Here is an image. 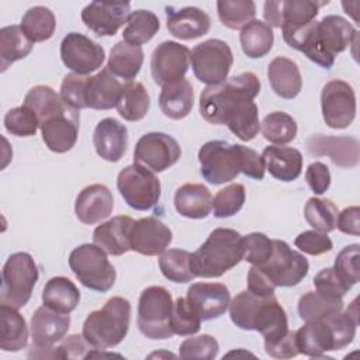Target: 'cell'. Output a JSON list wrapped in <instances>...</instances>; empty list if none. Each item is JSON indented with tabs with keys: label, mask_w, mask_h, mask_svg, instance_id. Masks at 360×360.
Instances as JSON below:
<instances>
[{
	"label": "cell",
	"mask_w": 360,
	"mask_h": 360,
	"mask_svg": "<svg viewBox=\"0 0 360 360\" xmlns=\"http://www.w3.org/2000/svg\"><path fill=\"white\" fill-rule=\"evenodd\" d=\"M357 38L356 28L343 17L325 15L314 21L287 42L288 46L302 52L309 60L323 69H330L338 53L343 52Z\"/></svg>",
	"instance_id": "6da1fadb"
},
{
	"label": "cell",
	"mask_w": 360,
	"mask_h": 360,
	"mask_svg": "<svg viewBox=\"0 0 360 360\" xmlns=\"http://www.w3.org/2000/svg\"><path fill=\"white\" fill-rule=\"evenodd\" d=\"M229 316L239 329L262 333L264 343L280 339L288 330L287 314L274 294L259 297L240 291L229 304Z\"/></svg>",
	"instance_id": "7a4b0ae2"
},
{
	"label": "cell",
	"mask_w": 360,
	"mask_h": 360,
	"mask_svg": "<svg viewBox=\"0 0 360 360\" xmlns=\"http://www.w3.org/2000/svg\"><path fill=\"white\" fill-rule=\"evenodd\" d=\"M243 236L231 228H215L207 240L191 253L195 277L217 278L243 260Z\"/></svg>",
	"instance_id": "3957f363"
},
{
	"label": "cell",
	"mask_w": 360,
	"mask_h": 360,
	"mask_svg": "<svg viewBox=\"0 0 360 360\" xmlns=\"http://www.w3.org/2000/svg\"><path fill=\"white\" fill-rule=\"evenodd\" d=\"M260 80L252 72H243L217 86H208L200 96V114L214 125H225L229 112L242 101L260 93Z\"/></svg>",
	"instance_id": "277c9868"
},
{
	"label": "cell",
	"mask_w": 360,
	"mask_h": 360,
	"mask_svg": "<svg viewBox=\"0 0 360 360\" xmlns=\"http://www.w3.org/2000/svg\"><path fill=\"white\" fill-rule=\"evenodd\" d=\"M129 301L124 297H112L101 309L87 315L82 335L91 347L105 350L124 340L129 329Z\"/></svg>",
	"instance_id": "5b68a950"
},
{
	"label": "cell",
	"mask_w": 360,
	"mask_h": 360,
	"mask_svg": "<svg viewBox=\"0 0 360 360\" xmlns=\"http://www.w3.org/2000/svg\"><path fill=\"white\" fill-rule=\"evenodd\" d=\"M38 277V267L30 253L17 252L8 256L1 270L0 304L22 308L30 301Z\"/></svg>",
	"instance_id": "8992f818"
},
{
	"label": "cell",
	"mask_w": 360,
	"mask_h": 360,
	"mask_svg": "<svg viewBox=\"0 0 360 360\" xmlns=\"http://www.w3.org/2000/svg\"><path fill=\"white\" fill-rule=\"evenodd\" d=\"M173 300L170 292L160 285L145 288L138 301V328L141 333L152 340L170 339Z\"/></svg>",
	"instance_id": "52a82bcc"
},
{
	"label": "cell",
	"mask_w": 360,
	"mask_h": 360,
	"mask_svg": "<svg viewBox=\"0 0 360 360\" xmlns=\"http://www.w3.org/2000/svg\"><path fill=\"white\" fill-rule=\"evenodd\" d=\"M69 267L84 287L97 292L111 290L117 278L107 253L94 243H83L75 248L69 255Z\"/></svg>",
	"instance_id": "ba28073f"
},
{
	"label": "cell",
	"mask_w": 360,
	"mask_h": 360,
	"mask_svg": "<svg viewBox=\"0 0 360 360\" xmlns=\"http://www.w3.org/2000/svg\"><path fill=\"white\" fill-rule=\"evenodd\" d=\"M200 173L211 184H224L238 177L242 170V145L226 141H208L198 150Z\"/></svg>",
	"instance_id": "9c48e42d"
},
{
	"label": "cell",
	"mask_w": 360,
	"mask_h": 360,
	"mask_svg": "<svg viewBox=\"0 0 360 360\" xmlns=\"http://www.w3.org/2000/svg\"><path fill=\"white\" fill-rule=\"evenodd\" d=\"M190 62L195 77L201 83L217 86L228 79L233 65V55L225 41L211 38L193 48Z\"/></svg>",
	"instance_id": "30bf717a"
},
{
	"label": "cell",
	"mask_w": 360,
	"mask_h": 360,
	"mask_svg": "<svg viewBox=\"0 0 360 360\" xmlns=\"http://www.w3.org/2000/svg\"><path fill=\"white\" fill-rule=\"evenodd\" d=\"M117 188L124 201L136 211H148L160 200L159 179L138 163H132L118 173Z\"/></svg>",
	"instance_id": "8fae6325"
},
{
	"label": "cell",
	"mask_w": 360,
	"mask_h": 360,
	"mask_svg": "<svg viewBox=\"0 0 360 360\" xmlns=\"http://www.w3.org/2000/svg\"><path fill=\"white\" fill-rule=\"evenodd\" d=\"M276 287H292L308 274L309 263L304 255L292 250L287 242L273 239V253L257 266Z\"/></svg>",
	"instance_id": "7c38bea8"
},
{
	"label": "cell",
	"mask_w": 360,
	"mask_h": 360,
	"mask_svg": "<svg viewBox=\"0 0 360 360\" xmlns=\"http://www.w3.org/2000/svg\"><path fill=\"white\" fill-rule=\"evenodd\" d=\"M181 156L179 142L165 132H148L142 135L134 149V163L153 173L165 172L177 163Z\"/></svg>",
	"instance_id": "4fadbf2b"
},
{
	"label": "cell",
	"mask_w": 360,
	"mask_h": 360,
	"mask_svg": "<svg viewBox=\"0 0 360 360\" xmlns=\"http://www.w3.org/2000/svg\"><path fill=\"white\" fill-rule=\"evenodd\" d=\"M321 108L323 121L329 128H347L356 117V94L353 87L339 79L328 82L321 93Z\"/></svg>",
	"instance_id": "5bb4252c"
},
{
	"label": "cell",
	"mask_w": 360,
	"mask_h": 360,
	"mask_svg": "<svg viewBox=\"0 0 360 360\" xmlns=\"http://www.w3.org/2000/svg\"><path fill=\"white\" fill-rule=\"evenodd\" d=\"M63 65L77 75H89L101 68L105 52L96 41L80 32H69L60 42Z\"/></svg>",
	"instance_id": "9a60e30c"
},
{
	"label": "cell",
	"mask_w": 360,
	"mask_h": 360,
	"mask_svg": "<svg viewBox=\"0 0 360 360\" xmlns=\"http://www.w3.org/2000/svg\"><path fill=\"white\" fill-rule=\"evenodd\" d=\"M190 49L174 41H163L150 56V72L156 84L166 86L184 79L190 66Z\"/></svg>",
	"instance_id": "2e32d148"
},
{
	"label": "cell",
	"mask_w": 360,
	"mask_h": 360,
	"mask_svg": "<svg viewBox=\"0 0 360 360\" xmlns=\"http://www.w3.org/2000/svg\"><path fill=\"white\" fill-rule=\"evenodd\" d=\"M80 114L77 110L65 105L60 111L49 115L39 125L42 141L49 150L65 153L70 150L77 141Z\"/></svg>",
	"instance_id": "e0dca14e"
},
{
	"label": "cell",
	"mask_w": 360,
	"mask_h": 360,
	"mask_svg": "<svg viewBox=\"0 0 360 360\" xmlns=\"http://www.w3.org/2000/svg\"><path fill=\"white\" fill-rule=\"evenodd\" d=\"M131 14L128 1H93L82 10L83 24L98 37H112Z\"/></svg>",
	"instance_id": "ac0fdd59"
},
{
	"label": "cell",
	"mask_w": 360,
	"mask_h": 360,
	"mask_svg": "<svg viewBox=\"0 0 360 360\" xmlns=\"http://www.w3.org/2000/svg\"><path fill=\"white\" fill-rule=\"evenodd\" d=\"M186 298L201 321L219 318L231 304L229 290L221 283H194L188 287Z\"/></svg>",
	"instance_id": "d6986e66"
},
{
	"label": "cell",
	"mask_w": 360,
	"mask_h": 360,
	"mask_svg": "<svg viewBox=\"0 0 360 360\" xmlns=\"http://www.w3.org/2000/svg\"><path fill=\"white\" fill-rule=\"evenodd\" d=\"M307 149L312 156H329L333 165L343 169H352L359 165L360 146L353 136L312 135L307 139Z\"/></svg>",
	"instance_id": "ffe728a7"
},
{
	"label": "cell",
	"mask_w": 360,
	"mask_h": 360,
	"mask_svg": "<svg viewBox=\"0 0 360 360\" xmlns=\"http://www.w3.org/2000/svg\"><path fill=\"white\" fill-rule=\"evenodd\" d=\"M298 353L308 357H322L326 352L340 350L335 328L329 316L305 322L295 330Z\"/></svg>",
	"instance_id": "44dd1931"
},
{
	"label": "cell",
	"mask_w": 360,
	"mask_h": 360,
	"mask_svg": "<svg viewBox=\"0 0 360 360\" xmlns=\"http://www.w3.org/2000/svg\"><path fill=\"white\" fill-rule=\"evenodd\" d=\"M173 239L172 231L160 219L145 217L134 222L131 229V250L143 256L162 255Z\"/></svg>",
	"instance_id": "7402d4cb"
},
{
	"label": "cell",
	"mask_w": 360,
	"mask_h": 360,
	"mask_svg": "<svg viewBox=\"0 0 360 360\" xmlns=\"http://www.w3.org/2000/svg\"><path fill=\"white\" fill-rule=\"evenodd\" d=\"M165 13L166 27L174 38L183 41L195 39L208 34L211 28L210 15L198 7L187 6L176 8L173 6H166Z\"/></svg>",
	"instance_id": "603a6c76"
},
{
	"label": "cell",
	"mask_w": 360,
	"mask_h": 360,
	"mask_svg": "<svg viewBox=\"0 0 360 360\" xmlns=\"http://www.w3.org/2000/svg\"><path fill=\"white\" fill-rule=\"evenodd\" d=\"M114 208V198L104 184H90L76 197L75 214L86 225H93L108 218Z\"/></svg>",
	"instance_id": "cb8c5ba5"
},
{
	"label": "cell",
	"mask_w": 360,
	"mask_h": 360,
	"mask_svg": "<svg viewBox=\"0 0 360 360\" xmlns=\"http://www.w3.org/2000/svg\"><path fill=\"white\" fill-rule=\"evenodd\" d=\"M32 345L38 347H52L60 342L70 328L69 314H59L42 305L31 316Z\"/></svg>",
	"instance_id": "d4e9b609"
},
{
	"label": "cell",
	"mask_w": 360,
	"mask_h": 360,
	"mask_svg": "<svg viewBox=\"0 0 360 360\" xmlns=\"http://www.w3.org/2000/svg\"><path fill=\"white\" fill-rule=\"evenodd\" d=\"M93 145L101 159L118 162L127 152L128 129L115 118H104L94 128Z\"/></svg>",
	"instance_id": "484cf974"
},
{
	"label": "cell",
	"mask_w": 360,
	"mask_h": 360,
	"mask_svg": "<svg viewBox=\"0 0 360 360\" xmlns=\"http://www.w3.org/2000/svg\"><path fill=\"white\" fill-rule=\"evenodd\" d=\"M134 219L127 215H117L101 225L93 232V242L101 248L107 255L121 256L131 250V229Z\"/></svg>",
	"instance_id": "4316f807"
},
{
	"label": "cell",
	"mask_w": 360,
	"mask_h": 360,
	"mask_svg": "<svg viewBox=\"0 0 360 360\" xmlns=\"http://www.w3.org/2000/svg\"><path fill=\"white\" fill-rule=\"evenodd\" d=\"M329 1L311 0H288L281 1V32L285 42L298 35L309 24H312L319 13V8Z\"/></svg>",
	"instance_id": "83f0119b"
},
{
	"label": "cell",
	"mask_w": 360,
	"mask_h": 360,
	"mask_svg": "<svg viewBox=\"0 0 360 360\" xmlns=\"http://www.w3.org/2000/svg\"><path fill=\"white\" fill-rule=\"evenodd\" d=\"M121 90L120 80L104 68L97 75L87 77L86 105L93 110H111L117 107Z\"/></svg>",
	"instance_id": "f1b7e54d"
},
{
	"label": "cell",
	"mask_w": 360,
	"mask_h": 360,
	"mask_svg": "<svg viewBox=\"0 0 360 360\" xmlns=\"http://www.w3.org/2000/svg\"><path fill=\"white\" fill-rule=\"evenodd\" d=\"M262 156L269 173L280 181H294L302 172V155L295 148L269 145L263 149Z\"/></svg>",
	"instance_id": "f546056e"
},
{
	"label": "cell",
	"mask_w": 360,
	"mask_h": 360,
	"mask_svg": "<svg viewBox=\"0 0 360 360\" xmlns=\"http://www.w3.org/2000/svg\"><path fill=\"white\" fill-rule=\"evenodd\" d=\"M267 79L273 91L285 100L295 98L302 89L297 63L285 56H276L267 66Z\"/></svg>",
	"instance_id": "4dcf8cb0"
},
{
	"label": "cell",
	"mask_w": 360,
	"mask_h": 360,
	"mask_svg": "<svg viewBox=\"0 0 360 360\" xmlns=\"http://www.w3.org/2000/svg\"><path fill=\"white\" fill-rule=\"evenodd\" d=\"M174 208L184 218L202 219L212 210V195L204 184L186 183L174 193Z\"/></svg>",
	"instance_id": "1f68e13d"
},
{
	"label": "cell",
	"mask_w": 360,
	"mask_h": 360,
	"mask_svg": "<svg viewBox=\"0 0 360 360\" xmlns=\"http://www.w3.org/2000/svg\"><path fill=\"white\" fill-rule=\"evenodd\" d=\"M194 104V90L187 79H181L162 87L159 105L162 112L170 120L186 118Z\"/></svg>",
	"instance_id": "d6a6232c"
},
{
	"label": "cell",
	"mask_w": 360,
	"mask_h": 360,
	"mask_svg": "<svg viewBox=\"0 0 360 360\" xmlns=\"http://www.w3.org/2000/svg\"><path fill=\"white\" fill-rule=\"evenodd\" d=\"M80 301L76 284L63 276L52 277L42 290V304L59 314H70Z\"/></svg>",
	"instance_id": "836d02e7"
},
{
	"label": "cell",
	"mask_w": 360,
	"mask_h": 360,
	"mask_svg": "<svg viewBox=\"0 0 360 360\" xmlns=\"http://www.w3.org/2000/svg\"><path fill=\"white\" fill-rule=\"evenodd\" d=\"M28 343V326L24 316L13 307L0 304V349L20 352Z\"/></svg>",
	"instance_id": "e575fe53"
},
{
	"label": "cell",
	"mask_w": 360,
	"mask_h": 360,
	"mask_svg": "<svg viewBox=\"0 0 360 360\" xmlns=\"http://www.w3.org/2000/svg\"><path fill=\"white\" fill-rule=\"evenodd\" d=\"M143 51L141 46L129 45L125 41L117 42L108 56L107 69L120 79L132 82L142 68Z\"/></svg>",
	"instance_id": "d590c367"
},
{
	"label": "cell",
	"mask_w": 360,
	"mask_h": 360,
	"mask_svg": "<svg viewBox=\"0 0 360 360\" xmlns=\"http://www.w3.org/2000/svg\"><path fill=\"white\" fill-rule=\"evenodd\" d=\"M239 41L242 51L246 56L252 59L263 58L273 48V28L262 20H252L242 28L239 34Z\"/></svg>",
	"instance_id": "8d00e7d4"
},
{
	"label": "cell",
	"mask_w": 360,
	"mask_h": 360,
	"mask_svg": "<svg viewBox=\"0 0 360 360\" xmlns=\"http://www.w3.org/2000/svg\"><path fill=\"white\" fill-rule=\"evenodd\" d=\"M149 107L150 97L142 83L127 82L122 84L121 96L115 108L125 121H141L148 114Z\"/></svg>",
	"instance_id": "74e56055"
},
{
	"label": "cell",
	"mask_w": 360,
	"mask_h": 360,
	"mask_svg": "<svg viewBox=\"0 0 360 360\" xmlns=\"http://www.w3.org/2000/svg\"><path fill=\"white\" fill-rule=\"evenodd\" d=\"M34 42L28 39L20 25H7L0 30V68L6 72L7 68L30 55Z\"/></svg>",
	"instance_id": "f35d334b"
},
{
	"label": "cell",
	"mask_w": 360,
	"mask_h": 360,
	"mask_svg": "<svg viewBox=\"0 0 360 360\" xmlns=\"http://www.w3.org/2000/svg\"><path fill=\"white\" fill-rule=\"evenodd\" d=\"M225 125L243 142L255 139L260 131L259 110L256 103L253 100L239 103L226 117Z\"/></svg>",
	"instance_id": "ab89813d"
},
{
	"label": "cell",
	"mask_w": 360,
	"mask_h": 360,
	"mask_svg": "<svg viewBox=\"0 0 360 360\" xmlns=\"http://www.w3.org/2000/svg\"><path fill=\"white\" fill-rule=\"evenodd\" d=\"M160 28V21L158 15L149 10H135L131 11L127 20V27L124 28L122 38L127 44L141 46L149 42Z\"/></svg>",
	"instance_id": "60d3db41"
},
{
	"label": "cell",
	"mask_w": 360,
	"mask_h": 360,
	"mask_svg": "<svg viewBox=\"0 0 360 360\" xmlns=\"http://www.w3.org/2000/svg\"><path fill=\"white\" fill-rule=\"evenodd\" d=\"M20 27L31 42H44L52 38L56 28V20L48 7L34 6L25 11Z\"/></svg>",
	"instance_id": "b9f144b4"
},
{
	"label": "cell",
	"mask_w": 360,
	"mask_h": 360,
	"mask_svg": "<svg viewBox=\"0 0 360 360\" xmlns=\"http://www.w3.org/2000/svg\"><path fill=\"white\" fill-rule=\"evenodd\" d=\"M342 309V298H330L318 291H308L298 300V315L305 322L326 318Z\"/></svg>",
	"instance_id": "7bdbcfd3"
},
{
	"label": "cell",
	"mask_w": 360,
	"mask_h": 360,
	"mask_svg": "<svg viewBox=\"0 0 360 360\" xmlns=\"http://www.w3.org/2000/svg\"><path fill=\"white\" fill-rule=\"evenodd\" d=\"M260 131L266 141L274 145H285L295 139L298 127L295 120L284 112L274 111L266 115L260 124Z\"/></svg>",
	"instance_id": "ee69618b"
},
{
	"label": "cell",
	"mask_w": 360,
	"mask_h": 360,
	"mask_svg": "<svg viewBox=\"0 0 360 360\" xmlns=\"http://www.w3.org/2000/svg\"><path fill=\"white\" fill-rule=\"evenodd\" d=\"M162 274L173 283H188L195 278L191 269V253L184 249L165 250L159 259Z\"/></svg>",
	"instance_id": "f6af8a7d"
},
{
	"label": "cell",
	"mask_w": 360,
	"mask_h": 360,
	"mask_svg": "<svg viewBox=\"0 0 360 360\" xmlns=\"http://www.w3.org/2000/svg\"><path fill=\"white\" fill-rule=\"evenodd\" d=\"M338 207L329 198L312 197L304 207L305 221L315 229L323 233L332 232L336 228Z\"/></svg>",
	"instance_id": "bcb514c9"
},
{
	"label": "cell",
	"mask_w": 360,
	"mask_h": 360,
	"mask_svg": "<svg viewBox=\"0 0 360 360\" xmlns=\"http://www.w3.org/2000/svg\"><path fill=\"white\" fill-rule=\"evenodd\" d=\"M24 105H27L37 114L41 125L44 120L60 111L66 104L62 101L60 94H58L52 87L39 84L30 89V91L25 94Z\"/></svg>",
	"instance_id": "7dc6e473"
},
{
	"label": "cell",
	"mask_w": 360,
	"mask_h": 360,
	"mask_svg": "<svg viewBox=\"0 0 360 360\" xmlns=\"http://www.w3.org/2000/svg\"><path fill=\"white\" fill-rule=\"evenodd\" d=\"M219 21L231 30L243 28L256 15V4L252 0H219L217 1Z\"/></svg>",
	"instance_id": "c3c4849f"
},
{
	"label": "cell",
	"mask_w": 360,
	"mask_h": 360,
	"mask_svg": "<svg viewBox=\"0 0 360 360\" xmlns=\"http://www.w3.org/2000/svg\"><path fill=\"white\" fill-rule=\"evenodd\" d=\"M246 200L245 186L232 183L219 190L212 198V211L215 218H229L239 212Z\"/></svg>",
	"instance_id": "681fc988"
},
{
	"label": "cell",
	"mask_w": 360,
	"mask_h": 360,
	"mask_svg": "<svg viewBox=\"0 0 360 360\" xmlns=\"http://www.w3.org/2000/svg\"><path fill=\"white\" fill-rule=\"evenodd\" d=\"M4 128L8 134L15 136H32L39 128V120L31 108L22 104L6 112Z\"/></svg>",
	"instance_id": "f907efd6"
},
{
	"label": "cell",
	"mask_w": 360,
	"mask_h": 360,
	"mask_svg": "<svg viewBox=\"0 0 360 360\" xmlns=\"http://www.w3.org/2000/svg\"><path fill=\"white\" fill-rule=\"evenodd\" d=\"M201 319L188 304L187 298L179 297L173 302L172 311V328L179 336H190L200 330Z\"/></svg>",
	"instance_id": "816d5d0a"
},
{
	"label": "cell",
	"mask_w": 360,
	"mask_h": 360,
	"mask_svg": "<svg viewBox=\"0 0 360 360\" xmlns=\"http://www.w3.org/2000/svg\"><path fill=\"white\" fill-rule=\"evenodd\" d=\"M219 345L217 339L211 335H198L194 338H187L181 342L179 347L180 359H200V360H212L217 357Z\"/></svg>",
	"instance_id": "f5cc1de1"
},
{
	"label": "cell",
	"mask_w": 360,
	"mask_h": 360,
	"mask_svg": "<svg viewBox=\"0 0 360 360\" xmlns=\"http://www.w3.org/2000/svg\"><path fill=\"white\" fill-rule=\"evenodd\" d=\"M359 245L353 243L343 248L333 264V270L340 281L350 290L359 281Z\"/></svg>",
	"instance_id": "db71d44e"
},
{
	"label": "cell",
	"mask_w": 360,
	"mask_h": 360,
	"mask_svg": "<svg viewBox=\"0 0 360 360\" xmlns=\"http://www.w3.org/2000/svg\"><path fill=\"white\" fill-rule=\"evenodd\" d=\"M89 76L69 73L63 77L60 84L62 101L73 110L87 108L86 105V83Z\"/></svg>",
	"instance_id": "11a10c76"
},
{
	"label": "cell",
	"mask_w": 360,
	"mask_h": 360,
	"mask_svg": "<svg viewBox=\"0 0 360 360\" xmlns=\"http://www.w3.org/2000/svg\"><path fill=\"white\" fill-rule=\"evenodd\" d=\"M243 260L253 266H260L273 253V239L262 232H252L243 236Z\"/></svg>",
	"instance_id": "9f6ffc18"
},
{
	"label": "cell",
	"mask_w": 360,
	"mask_h": 360,
	"mask_svg": "<svg viewBox=\"0 0 360 360\" xmlns=\"http://www.w3.org/2000/svg\"><path fill=\"white\" fill-rule=\"evenodd\" d=\"M295 246L311 256H319L323 255L326 252H330L333 248V243L330 240V238L319 231H304L301 232L295 240H294Z\"/></svg>",
	"instance_id": "6f0895ef"
},
{
	"label": "cell",
	"mask_w": 360,
	"mask_h": 360,
	"mask_svg": "<svg viewBox=\"0 0 360 360\" xmlns=\"http://www.w3.org/2000/svg\"><path fill=\"white\" fill-rule=\"evenodd\" d=\"M314 285L318 292L330 298H343V295L349 291V288L336 276L333 267L322 269L314 277Z\"/></svg>",
	"instance_id": "680465c9"
},
{
	"label": "cell",
	"mask_w": 360,
	"mask_h": 360,
	"mask_svg": "<svg viewBox=\"0 0 360 360\" xmlns=\"http://www.w3.org/2000/svg\"><path fill=\"white\" fill-rule=\"evenodd\" d=\"M305 180L309 186V188L321 195L328 191L330 187V172L328 166L322 162H314L307 167L305 172Z\"/></svg>",
	"instance_id": "91938a15"
},
{
	"label": "cell",
	"mask_w": 360,
	"mask_h": 360,
	"mask_svg": "<svg viewBox=\"0 0 360 360\" xmlns=\"http://www.w3.org/2000/svg\"><path fill=\"white\" fill-rule=\"evenodd\" d=\"M264 350L270 357H274V359L295 357L298 354V349L295 343V332L287 330V333L280 339L270 343H264Z\"/></svg>",
	"instance_id": "94428289"
},
{
	"label": "cell",
	"mask_w": 360,
	"mask_h": 360,
	"mask_svg": "<svg viewBox=\"0 0 360 360\" xmlns=\"http://www.w3.org/2000/svg\"><path fill=\"white\" fill-rule=\"evenodd\" d=\"M266 170V162L262 155H259L255 149H250L248 146L242 145V170L245 176L255 179V180H263Z\"/></svg>",
	"instance_id": "6125c7cd"
},
{
	"label": "cell",
	"mask_w": 360,
	"mask_h": 360,
	"mask_svg": "<svg viewBox=\"0 0 360 360\" xmlns=\"http://www.w3.org/2000/svg\"><path fill=\"white\" fill-rule=\"evenodd\" d=\"M248 291L259 297H267L274 294L276 285L257 266H252L248 273Z\"/></svg>",
	"instance_id": "be15d7a7"
},
{
	"label": "cell",
	"mask_w": 360,
	"mask_h": 360,
	"mask_svg": "<svg viewBox=\"0 0 360 360\" xmlns=\"http://www.w3.org/2000/svg\"><path fill=\"white\" fill-rule=\"evenodd\" d=\"M59 352L60 359H86L87 353L91 350L90 345L86 342L83 335H70L62 340Z\"/></svg>",
	"instance_id": "e7e4bbea"
},
{
	"label": "cell",
	"mask_w": 360,
	"mask_h": 360,
	"mask_svg": "<svg viewBox=\"0 0 360 360\" xmlns=\"http://www.w3.org/2000/svg\"><path fill=\"white\" fill-rule=\"evenodd\" d=\"M336 226L340 232L346 235L359 236L360 235V208L357 205L347 207L338 214Z\"/></svg>",
	"instance_id": "03108f58"
},
{
	"label": "cell",
	"mask_w": 360,
	"mask_h": 360,
	"mask_svg": "<svg viewBox=\"0 0 360 360\" xmlns=\"http://www.w3.org/2000/svg\"><path fill=\"white\" fill-rule=\"evenodd\" d=\"M263 15L266 24L270 27L280 28L281 27V1H266L263 7Z\"/></svg>",
	"instance_id": "003e7915"
}]
</instances>
